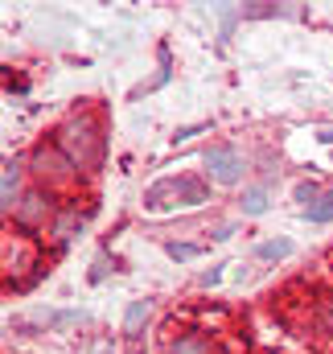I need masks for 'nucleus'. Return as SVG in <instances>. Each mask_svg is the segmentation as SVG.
Masks as SVG:
<instances>
[{"instance_id":"39448f33","label":"nucleus","mask_w":333,"mask_h":354,"mask_svg":"<svg viewBox=\"0 0 333 354\" xmlns=\"http://www.w3.org/2000/svg\"><path fill=\"white\" fill-rule=\"evenodd\" d=\"M206 198H210L206 181H198V177H177V206H202Z\"/></svg>"},{"instance_id":"f257e3e1","label":"nucleus","mask_w":333,"mask_h":354,"mask_svg":"<svg viewBox=\"0 0 333 354\" xmlns=\"http://www.w3.org/2000/svg\"><path fill=\"white\" fill-rule=\"evenodd\" d=\"M29 174L37 181V189L58 206V210H79V202H95V181L58 149V140H37L29 149Z\"/></svg>"},{"instance_id":"0eeeda50","label":"nucleus","mask_w":333,"mask_h":354,"mask_svg":"<svg viewBox=\"0 0 333 354\" xmlns=\"http://www.w3.org/2000/svg\"><path fill=\"white\" fill-rule=\"evenodd\" d=\"M255 256L259 260H284V256H292V243L288 239H267V243L255 248Z\"/></svg>"},{"instance_id":"f03ea898","label":"nucleus","mask_w":333,"mask_h":354,"mask_svg":"<svg viewBox=\"0 0 333 354\" xmlns=\"http://www.w3.org/2000/svg\"><path fill=\"white\" fill-rule=\"evenodd\" d=\"M103 132H107V128H103V111H99L95 103L75 107V111L54 128L58 149H62L91 181H99L103 161H107V136H103Z\"/></svg>"},{"instance_id":"1a4fd4ad","label":"nucleus","mask_w":333,"mask_h":354,"mask_svg":"<svg viewBox=\"0 0 333 354\" xmlns=\"http://www.w3.org/2000/svg\"><path fill=\"white\" fill-rule=\"evenodd\" d=\"M144 317H149V301H136V305L128 309V326H124V330H128V334L136 338V334H140V322H144Z\"/></svg>"},{"instance_id":"423d86ee","label":"nucleus","mask_w":333,"mask_h":354,"mask_svg":"<svg viewBox=\"0 0 333 354\" xmlns=\"http://www.w3.org/2000/svg\"><path fill=\"white\" fill-rule=\"evenodd\" d=\"M17 189H21V161H4V210H12L21 202Z\"/></svg>"},{"instance_id":"9b49d317","label":"nucleus","mask_w":333,"mask_h":354,"mask_svg":"<svg viewBox=\"0 0 333 354\" xmlns=\"http://www.w3.org/2000/svg\"><path fill=\"white\" fill-rule=\"evenodd\" d=\"M313 268H317V272H321V276L333 284V248H325V252H321V260H317Z\"/></svg>"},{"instance_id":"7ed1b4c3","label":"nucleus","mask_w":333,"mask_h":354,"mask_svg":"<svg viewBox=\"0 0 333 354\" xmlns=\"http://www.w3.org/2000/svg\"><path fill=\"white\" fill-rule=\"evenodd\" d=\"M41 268H46V256H41V243H37V235H25V231H17V227H8L4 231V288L12 292H21V288H29L37 276H41Z\"/></svg>"},{"instance_id":"20e7f679","label":"nucleus","mask_w":333,"mask_h":354,"mask_svg":"<svg viewBox=\"0 0 333 354\" xmlns=\"http://www.w3.org/2000/svg\"><path fill=\"white\" fill-rule=\"evenodd\" d=\"M202 161H206V169L214 174V181H222V185H235V181L243 177V153H239L235 145H210Z\"/></svg>"},{"instance_id":"9d476101","label":"nucleus","mask_w":333,"mask_h":354,"mask_svg":"<svg viewBox=\"0 0 333 354\" xmlns=\"http://www.w3.org/2000/svg\"><path fill=\"white\" fill-rule=\"evenodd\" d=\"M305 214H309L313 223H333V194H325V198H321L317 206H309Z\"/></svg>"},{"instance_id":"6e6552de","label":"nucleus","mask_w":333,"mask_h":354,"mask_svg":"<svg viewBox=\"0 0 333 354\" xmlns=\"http://www.w3.org/2000/svg\"><path fill=\"white\" fill-rule=\"evenodd\" d=\"M263 210H267V189L263 185L243 189V214H263Z\"/></svg>"},{"instance_id":"f8f14e48","label":"nucleus","mask_w":333,"mask_h":354,"mask_svg":"<svg viewBox=\"0 0 333 354\" xmlns=\"http://www.w3.org/2000/svg\"><path fill=\"white\" fill-rule=\"evenodd\" d=\"M169 256H173V260H189V256H198V248H189V243H173Z\"/></svg>"}]
</instances>
